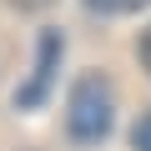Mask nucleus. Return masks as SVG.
Returning <instances> with one entry per match:
<instances>
[{"label":"nucleus","instance_id":"obj_1","mask_svg":"<svg viewBox=\"0 0 151 151\" xmlns=\"http://www.w3.org/2000/svg\"><path fill=\"white\" fill-rule=\"evenodd\" d=\"M111 121H116V91L101 70H86L65 101V136L76 146H96L111 136Z\"/></svg>","mask_w":151,"mask_h":151},{"label":"nucleus","instance_id":"obj_6","mask_svg":"<svg viewBox=\"0 0 151 151\" xmlns=\"http://www.w3.org/2000/svg\"><path fill=\"white\" fill-rule=\"evenodd\" d=\"M141 65H146V70H151V30H146V35H141Z\"/></svg>","mask_w":151,"mask_h":151},{"label":"nucleus","instance_id":"obj_3","mask_svg":"<svg viewBox=\"0 0 151 151\" xmlns=\"http://www.w3.org/2000/svg\"><path fill=\"white\" fill-rule=\"evenodd\" d=\"M91 10H101V15H131V10H141V5H151V0H86Z\"/></svg>","mask_w":151,"mask_h":151},{"label":"nucleus","instance_id":"obj_4","mask_svg":"<svg viewBox=\"0 0 151 151\" xmlns=\"http://www.w3.org/2000/svg\"><path fill=\"white\" fill-rule=\"evenodd\" d=\"M131 146H136V151H151V111L136 121V131H131Z\"/></svg>","mask_w":151,"mask_h":151},{"label":"nucleus","instance_id":"obj_2","mask_svg":"<svg viewBox=\"0 0 151 151\" xmlns=\"http://www.w3.org/2000/svg\"><path fill=\"white\" fill-rule=\"evenodd\" d=\"M60 55H65V35H60V30H40V45H35V76L15 91V106H20V111H35V106L50 96L55 70H60Z\"/></svg>","mask_w":151,"mask_h":151},{"label":"nucleus","instance_id":"obj_5","mask_svg":"<svg viewBox=\"0 0 151 151\" xmlns=\"http://www.w3.org/2000/svg\"><path fill=\"white\" fill-rule=\"evenodd\" d=\"M10 5H15V10H45L50 0H10Z\"/></svg>","mask_w":151,"mask_h":151}]
</instances>
